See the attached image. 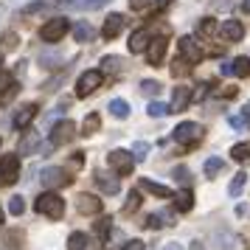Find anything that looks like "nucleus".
Returning <instances> with one entry per match:
<instances>
[{
  "instance_id": "14",
  "label": "nucleus",
  "mask_w": 250,
  "mask_h": 250,
  "mask_svg": "<svg viewBox=\"0 0 250 250\" xmlns=\"http://www.w3.org/2000/svg\"><path fill=\"white\" fill-rule=\"evenodd\" d=\"M76 211L79 214H102V200L96 194H79L76 197Z\"/></svg>"
},
{
  "instance_id": "50",
  "label": "nucleus",
  "mask_w": 250,
  "mask_h": 250,
  "mask_svg": "<svg viewBox=\"0 0 250 250\" xmlns=\"http://www.w3.org/2000/svg\"><path fill=\"white\" fill-rule=\"evenodd\" d=\"M121 250H146V248H144V242H141V239H132V242H126Z\"/></svg>"
},
{
  "instance_id": "19",
  "label": "nucleus",
  "mask_w": 250,
  "mask_h": 250,
  "mask_svg": "<svg viewBox=\"0 0 250 250\" xmlns=\"http://www.w3.org/2000/svg\"><path fill=\"white\" fill-rule=\"evenodd\" d=\"M0 250H23V233L20 230L0 233Z\"/></svg>"
},
{
  "instance_id": "32",
  "label": "nucleus",
  "mask_w": 250,
  "mask_h": 250,
  "mask_svg": "<svg viewBox=\"0 0 250 250\" xmlns=\"http://www.w3.org/2000/svg\"><path fill=\"white\" fill-rule=\"evenodd\" d=\"M40 12H48L45 0H34V3H28L23 12H20V17H31V14H40Z\"/></svg>"
},
{
  "instance_id": "18",
  "label": "nucleus",
  "mask_w": 250,
  "mask_h": 250,
  "mask_svg": "<svg viewBox=\"0 0 250 250\" xmlns=\"http://www.w3.org/2000/svg\"><path fill=\"white\" fill-rule=\"evenodd\" d=\"M191 99H194L191 87H174V96H171L169 110H171V113H183V110L188 107V102H191Z\"/></svg>"
},
{
  "instance_id": "54",
  "label": "nucleus",
  "mask_w": 250,
  "mask_h": 250,
  "mask_svg": "<svg viewBox=\"0 0 250 250\" xmlns=\"http://www.w3.org/2000/svg\"><path fill=\"white\" fill-rule=\"evenodd\" d=\"M160 219H163L166 225H174V216H171L169 211H160Z\"/></svg>"
},
{
  "instance_id": "29",
  "label": "nucleus",
  "mask_w": 250,
  "mask_h": 250,
  "mask_svg": "<svg viewBox=\"0 0 250 250\" xmlns=\"http://www.w3.org/2000/svg\"><path fill=\"white\" fill-rule=\"evenodd\" d=\"M110 113H113V118H126L129 115V104L124 99H113L110 102Z\"/></svg>"
},
{
  "instance_id": "56",
  "label": "nucleus",
  "mask_w": 250,
  "mask_h": 250,
  "mask_svg": "<svg viewBox=\"0 0 250 250\" xmlns=\"http://www.w3.org/2000/svg\"><path fill=\"white\" fill-rule=\"evenodd\" d=\"M191 250H205V248H203V242H191Z\"/></svg>"
},
{
  "instance_id": "21",
  "label": "nucleus",
  "mask_w": 250,
  "mask_h": 250,
  "mask_svg": "<svg viewBox=\"0 0 250 250\" xmlns=\"http://www.w3.org/2000/svg\"><path fill=\"white\" fill-rule=\"evenodd\" d=\"M138 188H144V191H149V194H155V197H166V200H169L171 194V188L169 186H160V183H155V180H146V177H141V180H138Z\"/></svg>"
},
{
  "instance_id": "9",
  "label": "nucleus",
  "mask_w": 250,
  "mask_h": 250,
  "mask_svg": "<svg viewBox=\"0 0 250 250\" xmlns=\"http://www.w3.org/2000/svg\"><path fill=\"white\" fill-rule=\"evenodd\" d=\"M76 138V124L73 121H59V124H54V132H51V138H48V144L51 146H62V144H68V141H73Z\"/></svg>"
},
{
  "instance_id": "46",
  "label": "nucleus",
  "mask_w": 250,
  "mask_h": 250,
  "mask_svg": "<svg viewBox=\"0 0 250 250\" xmlns=\"http://www.w3.org/2000/svg\"><path fill=\"white\" fill-rule=\"evenodd\" d=\"M146 152H149V144L138 141L135 146H132V158H135V160H146Z\"/></svg>"
},
{
  "instance_id": "48",
  "label": "nucleus",
  "mask_w": 250,
  "mask_h": 250,
  "mask_svg": "<svg viewBox=\"0 0 250 250\" xmlns=\"http://www.w3.org/2000/svg\"><path fill=\"white\" fill-rule=\"evenodd\" d=\"M59 54H42V57H40V62H42V65H45V68H57V65H54V62H59Z\"/></svg>"
},
{
  "instance_id": "25",
  "label": "nucleus",
  "mask_w": 250,
  "mask_h": 250,
  "mask_svg": "<svg viewBox=\"0 0 250 250\" xmlns=\"http://www.w3.org/2000/svg\"><path fill=\"white\" fill-rule=\"evenodd\" d=\"M17 93H20V84H17L14 79H9L6 84H3V90H0V104H9Z\"/></svg>"
},
{
  "instance_id": "40",
  "label": "nucleus",
  "mask_w": 250,
  "mask_h": 250,
  "mask_svg": "<svg viewBox=\"0 0 250 250\" xmlns=\"http://www.w3.org/2000/svg\"><path fill=\"white\" fill-rule=\"evenodd\" d=\"M200 34L203 37H214L216 34V23L211 20V17H203V20H200Z\"/></svg>"
},
{
  "instance_id": "36",
  "label": "nucleus",
  "mask_w": 250,
  "mask_h": 250,
  "mask_svg": "<svg viewBox=\"0 0 250 250\" xmlns=\"http://www.w3.org/2000/svg\"><path fill=\"white\" fill-rule=\"evenodd\" d=\"M146 113L152 115V118H163V115H169L171 110H169V104H160V102H152L146 107Z\"/></svg>"
},
{
  "instance_id": "42",
  "label": "nucleus",
  "mask_w": 250,
  "mask_h": 250,
  "mask_svg": "<svg viewBox=\"0 0 250 250\" xmlns=\"http://www.w3.org/2000/svg\"><path fill=\"white\" fill-rule=\"evenodd\" d=\"M0 45L6 48V51H14V48L20 45V37L14 34V31H9V34H3V40H0Z\"/></svg>"
},
{
  "instance_id": "53",
  "label": "nucleus",
  "mask_w": 250,
  "mask_h": 250,
  "mask_svg": "<svg viewBox=\"0 0 250 250\" xmlns=\"http://www.w3.org/2000/svg\"><path fill=\"white\" fill-rule=\"evenodd\" d=\"M160 250H183V245H180V242H166Z\"/></svg>"
},
{
  "instance_id": "34",
  "label": "nucleus",
  "mask_w": 250,
  "mask_h": 250,
  "mask_svg": "<svg viewBox=\"0 0 250 250\" xmlns=\"http://www.w3.org/2000/svg\"><path fill=\"white\" fill-rule=\"evenodd\" d=\"M138 208H141V194L129 191L126 194V203H124V214H135Z\"/></svg>"
},
{
  "instance_id": "12",
  "label": "nucleus",
  "mask_w": 250,
  "mask_h": 250,
  "mask_svg": "<svg viewBox=\"0 0 250 250\" xmlns=\"http://www.w3.org/2000/svg\"><path fill=\"white\" fill-rule=\"evenodd\" d=\"M163 57H166V37H152V40H149V45H146L149 65H160Z\"/></svg>"
},
{
  "instance_id": "51",
  "label": "nucleus",
  "mask_w": 250,
  "mask_h": 250,
  "mask_svg": "<svg viewBox=\"0 0 250 250\" xmlns=\"http://www.w3.org/2000/svg\"><path fill=\"white\" fill-rule=\"evenodd\" d=\"M70 163H73L76 169H82V166H84V155H82V152H73V155H70Z\"/></svg>"
},
{
  "instance_id": "13",
  "label": "nucleus",
  "mask_w": 250,
  "mask_h": 250,
  "mask_svg": "<svg viewBox=\"0 0 250 250\" xmlns=\"http://www.w3.org/2000/svg\"><path fill=\"white\" fill-rule=\"evenodd\" d=\"M126 25V17L124 14H110L107 20H104V25H102V37L104 40H115V37L121 34V28Z\"/></svg>"
},
{
  "instance_id": "8",
  "label": "nucleus",
  "mask_w": 250,
  "mask_h": 250,
  "mask_svg": "<svg viewBox=\"0 0 250 250\" xmlns=\"http://www.w3.org/2000/svg\"><path fill=\"white\" fill-rule=\"evenodd\" d=\"M40 180H42L45 188H62V186H70L73 177H70L65 169H59V166H48V169H42Z\"/></svg>"
},
{
  "instance_id": "23",
  "label": "nucleus",
  "mask_w": 250,
  "mask_h": 250,
  "mask_svg": "<svg viewBox=\"0 0 250 250\" xmlns=\"http://www.w3.org/2000/svg\"><path fill=\"white\" fill-rule=\"evenodd\" d=\"M93 37H96V28L90 23H76V28H73V40L76 42H90Z\"/></svg>"
},
{
  "instance_id": "3",
  "label": "nucleus",
  "mask_w": 250,
  "mask_h": 250,
  "mask_svg": "<svg viewBox=\"0 0 250 250\" xmlns=\"http://www.w3.org/2000/svg\"><path fill=\"white\" fill-rule=\"evenodd\" d=\"M107 163H110V169L118 174V177H126L132 166H135V158H132V152H126V149H113L110 155H107Z\"/></svg>"
},
{
  "instance_id": "22",
  "label": "nucleus",
  "mask_w": 250,
  "mask_h": 250,
  "mask_svg": "<svg viewBox=\"0 0 250 250\" xmlns=\"http://www.w3.org/2000/svg\"><path fill=\"white\" fill-rule=\"evenodd\" d=\"M149 31H135V34L129 37V51L132 54H141V51H146V45H149Z\"/></svg>"
},
{
  "instance_id": "10",
  "label": "nucleus",
  "mask_w": 250,
  "mask_h": 250,
  "mask_svg": "<svg viewBox=\"0 0 250 250\" xmlns=\"http://www.w3.org/2000/svg\"><path fill=\"white\" fill-rule=\"evenodd\" d=\"M219 70H222V76H239V79H245V76H250V59L236 57L233 62H225Z\"/></svg>"
},
{
  "instance_id": "35",
  "label": "nucleus",
  "mask_w": 250,
  "mask_h": 250,
  "mask_svg": "<svg viewBox=\"0 0 250 250\" xmlns=\"http://www.w3.org/2000/svg\"><path fill=\"white\" fill-rule=\"evenodd\" d=\"M110 230H113V216H102V219L96 222V233H99L102 239H107Z\"/></svg>"
},
{
  "instance_id": "55",
  "label": "nucleus",
  "mask_w": 250,
  "mask_h": 250,
  "mask_svg": "<svg viewBox=\"0 0 250 250\" xmlns=\"http://www.w3.org/2000/svg\"><path fill=\"white\" fill-rule=\"evenodd\" d=\"M242 9H245V14H250V0H242Z\"/></svg>"
},
{
  "instance_id": "27",
  "label": "nucleus",
  "mask_w": 250,
  "mask_h": 250,
  "mask_svg": "<svg viewBox=\"0 0 250 250\" xmlns=\"http://www.w3.org/2000/svg\"><path fill=\"white\" fill-rule=\"evenodd\" d=\"M228 124L242 132V129H248V126H250V113L245 110V113H239V115H228Z\"/></svg>"
},
{
  "instance_id": "26",
  "label": "nucleus",
  "mask_w": 250,
  "mask_h": 250,
  "mask_svg": "<svg viewBox=\"0 0 250 250\" xmlns=\"http://www.w3.org/2000/svg\"><path fill=\"white\" fill-rule=\"evenodd\" d=\"M245 180H248V174H245V171L233 174V180L228 183V194H230V197H239V194H242V188H245Z\"/></svg>"
},
{
  "instance_id": "39",
  "label": "nucleus",
  "mask_w": 250,
  "mask_h": 250,
  "mask_svg": "<svg viewBox=\"0 0 250 250\" xmlns=\"http://www.w3.org/2000/svg\"><path fill=\"white\" fill-rule=\"evenodd\" d=\"M141 93H144V96H149V99H155V96L160 93V84H158V82H152V79L141 82Z\"/></svg>"
},
{
  "instance_id": "2",
  "label": "nucleus",
  "mask_w": 250,
  "mask_h": 250,
  "mask_svg": "<svg viewBox=\"0 0 250 250\" xmlns=\"http://www.w3.org/2000/svg\"><path fill=\"white\" fill-rule=\"evenodd\" d=\"M171 138H174L180 146H194L197 141H203V124H197V121H183V124L174 126Z\"/></svg>"
},
{
  "instance_id": "41",
  "label": "nucleus",
  "mask_w": 250,
  "mask_h": 250,
  "mask_svg": "<svg viewBox=\"0 0 250 250\" xmlns=\"http://www.w3.org/2000/svg\"><path fill=\"white\" fill-rule=\"evenodd\" d=\"M107 3H110V0H79V9L82 12H96V9H102Z\"/></svg>"
},
{
  "instance_id": "57",
  "label": "nucleus",
  "mask_w": 250,
  "mask_h": 250,
  "mask_svg": "<svg viewBox=\"0 0 250 250\" xmlns=\"http://www.w3.org/2000/svg\"><path fill=\"white\" fill-rule=\"evenodd\" d=\"M57 3H62V6H70V3H76V0H57Z\"/></svg>"
},
{
  "instance_id": "47",
  "label": "nucleus",
  "mask_w": 250,
  "mask_h": 250,
  "mask_svg": "<svg viewBox=\"0 0 250 250\" xmlns=\"http://www.w3.org/2000/svg\"><path fill=\"white\" fill-rule=\"evenodd\" d=\"M233 0H211V12H230Z\"/></svg>"
},
{
  "instance_id": "20",
  "label": "nucleus",
  "mask_w": 250,
  "mask_h": 250,
  "mask_svg": "<svg viewBox=\"0 0 250 250\" xmlns=\"http://www.w3.org/2000/svg\"><path fill=\"white\" fill-rule=\"evenodd\" d=\"M171 200H174V208L177 211H191L194 208V194H191V188H180V191H174L171 194Z\"/></svg>"
},
{
  "instance_id": "4",
  "label": "nucleus",
  "mask_w": 250,
  "mask_h": 250,
  "mask_svg": "<svg viewBox=\"0 0 250 250\" xmlns=\"http://www.w3.org/2000/svg\"><path fill=\"white\" fill-rule=\"evenodd\" d=\"M102 82H104L102 70H84L79 76V82H76V96H79V99H87L90 93H96L102 87Z\"/></svg>"
},
{
  "instance_id": "58",
  "label": "nucleus",
  "mask_w": 250,
  "mask_h": 250,
  "mask_svg": "<svg viewBox=\"0 0 250 250\" xmlns=\"http://www.w3.org/2000/svg\"><path fill=\"white\" fill-rule=\"evenodd\" d=\"M3 14H6V9H3V6H0V20H3Z\"/></svg>"
},
{
  "instance_id": "37",
  "label": "nucleus",
  "mask_w": 250,
  "mask_h": 250,
  "mask_svg": "<svg viewBox=\"0 0 250 250\" xmlns=\"http://www.w3.org/2000/svg\"><path fill=\"white\" fill-rule=\"evenodd\" d=\"M37 144H40V138H37V132H28V135L23 138V144H20V152H17V155H25V152H31V149H37Z\"/></svg>"
},
{
  "instance_id": "31",
  "label": "nucleus",
  "mask_w": 250,
  "mask_h": 250,
  "mask_svg": "<svg viewBox=\"0 0 250 250\" xmlns=\"http://www.w3.org/2000/svg\"><path fill=\"white\" fill-rule=\"evenodd\" d=\"M68 250H87V236L84 233H70L68 236Z\"/></svg>"
},
{
  "instance_id": "17",
  "label": "nucleus",
  "mask_w": 250,
  "mask_h": 250,
  "mask_svg": "<svg viewBox=\"0 0 250 250\" xmlns=\"http://www.w3.org/2000/svg\"><path fill=\"white\" fill-rule=\"evenodd\" d=\"M180 54H183V59H188L191 65H197V62L203 59V51H200V45H197L194 37H183L180 40Z\"/></svg>"
},
{
  "instance_id": "33",
  "label": "nucleus",
  "mask_w": 250,
  "mask_h": 250,
  "mask_svg": "<svg viewBox=\"0 0 250 250\" xmlns=\"http://www.w3.org/2000/svg\"><path fill=\"white\" fill-rule=\"evenodd\" d=\"M171 177L180 183V186H191V171L186 169V166H174L171 169Z\"/></svg>"
},
{
  "instance_id": "7",
  "label": "nucleus",
  "mask_w": 250,
  "mask_h": 250,
  "mask_svg": "<svg viewBox=\"0 0 250 250\" xmlns=\"http://www.w3.org/2000/svg\"><path fill=\"white\" fill-rule=\"evenodd\" d=\"M68 20L65 17H54V20H48L42 28H40V37H42V42H59L62 37L68 34Z\"/></svg>"
},
{
  "instance_id": "16",
  "label": "nucleus",
  "mask_w": 250,
  "mask_h": 250,
  "mask_svg": "<svg viewBox=\"0 0 250 250\" xmlns=\"http://www.w3.org/2000/svg\"><path fill=\"white\" fill-rule=\"evenodd\" d=\"M37 104H25V107H20L17 113H14V118H12V124H14V129H25V126L31 124L37 118Z\"/></svg>"
},
{
  "instance_id": "1",
  "label": "nucleus",
  "mask_w": 250,
  "mask_h": 250,
  "mask_svg": "<svg viewBox=\"0 0 250 250\" xmlns=\"http://www.w3.org/2000/svg\"><path fill=\"white\" fill-rule=\"evenodd\" d=\"M34 208L42 216H48V219H62V214H65V200H62L57 191H45V194L37 197Z\"/></svg>"
},
{
  "instance_id": "24",
  "label": "nucleus",
  "mask_w": 250,
  "mask_h": 250,
  "mask_svg": "<svg viewBox=\"0 0 250 250\" xmlns=\"http://www.w3.org/2000/svg\"><path fill=\"white\" fill-rule=\"evenodd\" d=\"M99 126H102V118H99V113H90L84 121H82V135H96L99 132Z\"/></svg>"
},
{
  "instance_id": "30",
  "label": "nucleus",
  "mask_w": 250,
  "mask_h": 250,
  "mask_svg": "<svg viewBox=\"0 0 250 250\" xmlns=\"http://www.w3.org/2000/svg\"><path fill=\"white\" fill-rule=\"evenodd\" d=\"M230 158L239 160V163H248L250 160V144H236V146L230 149Z\"/></svg>"
},
{
  "instance_id": "43",
  "label": "nucleus",
  "mask_w": 250,
  "mask_h": 250,
  "mask_svg": "<svg viewBox=\"0 0 250 250\" xmlns=\"http://www.w3.org/2000/svg\"><path fill=\"white\" fill-rule=\"evenodd\" d=\"M188 70H191V65H186V59H174V62H171V76H183V73H188Z\"/></svg>"
},
{
  "instance_id": "44",
  "label": "nucleus",
  "mask_w": 250,
  "mask_h": 250,
  "mask_svg": "<svg viewBox=\"0 0 250 250\" xmlns=\"http://www.w3.org/2000/svg\"><path fill=\"white\" fill-rule=\"evenodd\" d=\"M23 211H25V203H23V197H12V200H9V214L20 216Z\"/></svg>"
},
{
  "instance_id": "52",
  "label": "nucleus",
  "mask_w": 250,
  "mask_h": 250,
  "mask_svg": "<svg viewBox=\"0 0 250 250\" xmlns=\"http://www.w3.org/2000/svg\"><path fill=\"white\" fill-rule=\"evenodd\" d=\"M129 6H132L135 12H141V9H146L149 6V0H129Z\"/></svg>"
},
{
  "instance_id": "11",
  "label": "nucleus",
  "mask_w": 250,
  "mask_h": 250,
  "mask_svg": "<svg viewBox=\"0 0 250 250\" xmlns=\"http://www.w3.org/2000/svg\"><path fill=\"white\" fill-rule=\"evenodd\" d=\"M93 183H96V188H99L102 194H118V191H121V177L104 174V171H96Z\"/></svg>"
},
{
  "instance_id": "49",
  "label": "nucleus",
  "mask_w": 250,
  "mask_h": 250,
  "mask_svg": "<svg viewBox=\"0 0 250 250\" xmlns=\"http://www.w3.org/2000/svg\"><path fill=\"white\" fill-rule=\"evenodd\" d=\"M146 225H149V228H163V225H166V222L160 219V214H152V216H149V219H146Z\"/></svg>"
},
{
  "instance_id": "59",
  "label": "nucleus",
  "mask_w": 250,
  "mask_h": 250,
  "mask_svg": "<svg viewBox=\"0 0 250 250\" xmlns=\"http://www.w3.org/2000/svg\"><path fill=\"white\" fill-rule=\"evenodd\" d=\"M0 225H3V208H0Z\"/></svg>"
},
{
  "instance_id": "45",
  "label": "nucleus",
  "mask_w": 250,
  "mask_h": 250,
  "mask_svg": "<svg viewBox=\"0 0 250 250\" xmlns=\"http://www.w3.org/2000/svg\"><path fill=\"white\" fill-rule=\"evenodd\" d=\"M214 96H216V99H236V96H239V87H233V84H230V87H216Z\"/></svg>"
},
{
  "instance_id": "38",
  "label": "nucleus",
  "mask_w": 250,
  "mask_h": 250,
  "mask_svg": "<svg viewBox=\"0 0 250 250\" xmlns=\"http://www.w3.org/2000/svg\"><path fill=\"white\" fill-rule=\"evenodd\" d=\"M222 166H225V163H222L219 158H208L203 169H205V174H208V177H214V174H219V171H222Z\"/></svg>"
},
{
  "instance_id": "6",
  "label": "nucleus",
  "mask_w": 250,
  "mask_h": 250,
  "mask_svg": "<svg viewBox=\"0 0 250 250\" xmlns=\"http://www.w3.org/2000/svg\"><path fill=\"white\" fill-rule=\"evenodd\" d=\"M211 245H214V250H248V242L239 236V233H233V230H219V233H214Z\"/></svg>"
},
{
  "instance_id": "28",
  "label": "nucleus",
  "mask_w": 250,
  "mask_h": 250,
  "mask_svg": "<svg viewBox=\"0 0 250 250\" xmlns=\"http://www.w3.org/2000/svg\"><path fill=\"white\" fill-rule=\"evenodd\" d=\"M124 65V59L121 57H104L102 59V73H118Z\"/></svg>"
},
{
  "instance_id": "5",
  "label": "nucleus",
  "mask_w": 250,
  "mask_h": 250,
  "mask_svg": "<svg viewBox=\"0 0 250 250\" xmlns=\"http://www.w3.org/2000/svg\"><path fill=\"white\" fill-rule=\"evenodd\" d=\"M20 177V155H3L0 158V188L12 186Z\"/></svg>"
},
{
  "instance_id": "15",
  "label": "nucleus",
  "mask_w": 250,
  "mask_h": 250,
  "mask_svg": "<svg viewBox=\"0 0 250 250\" xmlns=\"http://www.w3.org/2000/svg\"><path fill=\"white\" fill-rule=\"evenodd\" d=\"M219 37H222L225 42H239V40L245 37V25H242V20H228V23H222Z\"/></svg>"
}]
</instances>
